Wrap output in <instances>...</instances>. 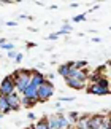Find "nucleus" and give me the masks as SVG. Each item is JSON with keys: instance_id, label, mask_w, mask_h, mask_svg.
Here are the masks:
<instances>
[{"instance_id": "1", "label": "nucleus", "mask_w": 111, "mask_h": 129, "mask_svg": "<svg viewBox=\"0 0 111 129\" xmlns=\"http://www.w3.org/2000/svg\"><path fill=\"white\" fill-rule=\"evenodd\" d=\"M10 77H11V80L14 83L16 92L18 94H22L24 91H26V88L30 85V77H32V72L27 70V69H18V70H14Z\"/></svg>"}, {"instance_id": "2", "label": "nucleus", "mask_w": 111, "mask_h": 129, "mask_svg": "<svg viewBox=\"0 0 111 129\" xmlns=\"http://www.w3.org/2000/svg\"><path fill=\"white\" fill-rule=\"evenodd\" d=\"M54 85L49 80H44V83L41 86L38 88V104H44V102H48L49 99H51L54 96Z\"/></svg>"}, {"instance_id": "3", "label": "nucleus", "mask_w": 111, "mask_h": 129, "mask_svg": "<svg viewBox=\"0 0 111 129\" xmlns=\"http://www.w3.org/2000/svg\"><path fill=\"white\" fill-rule=\"evenodd\" d=\"M106 121V116L103 113H94L89 115L87 123H86V129H102V124Z\"/></svg>"}, {"instance_id": "4", "label": "nucleus", "mask_w": 111, "mask_h": 129, "mask_svg": "<svg viewBox=\"0 0 111 129\" xmlns=\"http://www.w3.org/2000/svg\"><path fill=\"white\" fill-rule=\"evenodd\" d=\"M48 124H49V129H65L70 123L65 115H54L48 118Z\"/></svg>"}, {"instance_id": "5", "label": "nucleus", "mask_w": 111, "mask_h": 129, "mask_svg": "<svg viewBox=\"0 0 111 129\" xmlns=\"http://www.w3.org/2000/svg\"><path fill=\"white\" fill-rule=\"evenodd\" d=\"M13 92H16V88H14V83L11 80V77L7 75L0 81V94H2V96H10V94H13Z\"/></svg>"}, {"instance_id": "6", "label": "nucleus", "mask_w": 111, "mask_h": 129, "mask_svg": "<svg viewBox=\"0 0 111 129\" xmlns=\"http://www.w3.org/2000/svg\"><path fill=\"white\" fill-rule=\"evenodd\" d=\"M5 97H7V104H8V107H10L11 112H18L19 108H21V96H19L18 92H13V94L5 96Z\"/></svg>"}, {"instance_id": "7", "label": "nucleus", "mask_w": 111, "mask_h": 129, "mask_svg": "<svg viewBox=\"0 0 111 129\" xmlns=\"http://www.w3.org/2000/svg\"><path fill=\"white\" fill-rule=\"evenodd\" d=\"M65 83H67V86H70L72 89L81 91V89H86V83H87V81H84V80H79V78L68 77V78H65Z\"/></svg>"}, {"instance_id": "8", "label": "nucleus", "mask_w": 111, "mask_h": 129, "mask_svg": "<svg viewBox=\"0 0 111 129\" xmlns=\"http://www.w3.org/2000/svg\"><path fill=\"white\" fill-rule=\"evenodd\" d=\"M86 92L95 94V96H106V94H111V89H103L97 85H86Z\"/></svg>"}, {"instance_id": "9", "label": "nucleus", "mask_w": 111, "mask_h": 129, "mask_svg": "<svg viewBox=\"0 0 111 129\" xmlns=\"http://www.w3.org/2000/svg\"><path fill=\"white\" fill-rule=\"evenodd\" d=\"M32 72V77H30V85H33V86H37V88H40L44 83V80H46V77L43 75L41 72H38V70H30Z\"/></svg>"}, {"instance_id": "10", "label": "nucleus", "mask_w": 111, "mask_h": 129, "mask_svg": "<svg viewBox=\"0 0 111 129\" xmlns=\"http://www.w3.org/2000/svg\"><path fill=\"white\" fill-rule=\"evenodd\" d=\"M24 97H29V99H38V88L33 86V85H29L26 88V91L22 92Z\"/></svg>"}, {"instance_id": "11", "label": "nucleus", "mask_w": 111, "mask_h": 129, "mask_svg": "<svg viewBox=\"0 0 111 129\" xmlns=\"http://www.w3.org/2000/svg\"><path fill=\"white\" fill-rule=\"evenodd\" d=\"M97 86H100V88H103V89H111V80L106 77V75H102L98 78V81L95 83Z\"/></svg>"}, {"instance_id": "12", "label": "nucleus", "mask_w": 111, "mask_h": 129, "mask_svg": "<svg viewBox=\"0 0 111 129\" xmlns=\"http://www.w3.org/2000/svg\"><path fill=\"white\" fill-rule=\"evenodd\" d=\"M33 129H49V124H48V116H43L40 118L38 121H35V124H32Z\"/></svg>"}, {"instance_id": "13", "label": "nucleus", "mask_w": 111, "mask_h": 129, "mask_svg": "<svg viewBox=\"0 0 111 129\" xmlns=\"http://www.w3.org/2000/svg\"><path fill=\"white\" fill-rule=\"evenodd\" d=\"M38 101L37 99H29V97H21V107H26V108H32L33 105H37Z\"/></svg>"}, {"instance_id": "14", "label": "nucleus", "mask_w": 111, "mask_h": 129, "mask_svg": "<svg viewBox=\"0 0 111 129\" xmlns=\"http://www.w3.org/2000/svg\"><path fill=\"white\" fill-rule=\"evenodd\" d=\"M57 72H59V75H60V77L68 78V75H70V67L67 66V64H62V66H59V67H57Z\"/></svg>"}, {"instance_id": "15", "label": "nucleus", "mask_w": 111, "mask_h": 129, "mask_svg": "<svg viewBox=\"0 0 111 129\" xmlns=\"http://www.w3.org/2000/svg\"><path fill=\"white\" fill-rule=\"evenodd\" d=\"M87 118H89L87 113H86V115H79V118H78V121H76V124H75V127H84V129H86V123H87Z\"/></svg>"}, {"instance_id": "16", "label": "nucleus", "mask_w": 111, "mask_h": 129, "mask_svg": "<svg viewBox=\"0 0 111 129\" xmlns=\"http://www.w3.org/2000/svg\"><path fill=\"white\" fill-rule=\"evenodd\" d=\"M78 118H79V113L78 112H70L68 113V116H67V120H68V123L70 124H76V121H78Z\"/></svg>"}, {"instance_id": "17", "label": "nucleus", "mask_w": 111, "mask_h": 129, "mask_svg": "<svg viewBox=\"0 0 111 129\" xmlns=\"http://www.w3.org/2000/svg\"><path fill=\"white\" fill-rule=\"evenodd\" d=\"M86 67H87V61H75L73 64V69H76V70H84Z\"/></svg>"}, {"instance_id": "18", "label": "nucleus", "mask_w": 111, "mask_h": 129, "mask_svg": "<svg viewBox=\"0 0 111 129\" xmlns=\"http://www.w3.org/2000/svg\"><path fill=\"white\" fill-rule=\"evenodd\" d=\"M70 32H72V26H70V24H64V27L60 29L56 35H57V37L59 35H67V34H70Z\"/></svg>"}, {"instance_id": "19", "label": "nucleus", "mask_w": 111, "mask_h": 129, "mask_svg": "<svg viewBox=\"0 0 111 129\" xmlns=\"http://www.w3.org/2000/svg\"><path fill=\"white\" fill-rule=\"evenodd\" d=\"M7 107H8V104H7V97L2 96V97H0V113H2Z\"/></svg>"}, {"instance_id": "20", "label": "nucleus", "mask_w": 111, "mask_h": 129, "mask_svg": "<svg viewBox=\"0 0 111 129\" xmlns=\"http://www.w3.org/2000/svg\"><path fill=\"white\" fill-rule=\"evenodd\" d=\"M0 48H3V49H7V51H13V48H14V45L11 43V42H5V43H2L0 45Z\"/></svg>"}, {"instance_id": "21", "label": "nucleus", "mask_w": 111, "mask_h": 129, "mask_svg": "<svg viewBox=\"0 0 111 129\" xmlns=\"http://www.w3.org/2000/svg\"><path fill=\"white\" fill-rule=\"evenodd\" d=\"M83 21H86V14H78L73 18V22H83Z\"/></svg>"}, {"instance_id": "22", "label": "nucleus", "mask_w": 111, "mask_h": 129, "mask_svg": "<svg viewBox=\"0 0 111 129\" xmlns=\"http://www.w3.org/2000/svg\"><path fill=\"white\" fill-rule=\"evenodd\" d=\"M16 51H8V54H7V56H8V59H14V57H16Z\"/></svg>"}, {"instance_id": "23", "label": "nucleus", "mask_w": 111, "mask_h": 129, "mask_svg": "<svg viewBox=\"0 0 111 129\" xmlns=\"http://www.w3.org/2000/svg\"><path fill=\"white\" fill-rule=\"evenodd\" d=\"M22 57H24V54L18 53V54H16V57H14V61H16V62H21V61H22Z\"/></svg>"}, {"instance_id": "24", "label": "nucleus", "mask_w": 111, "mask_h": 129, "mask_svg": "<svg viewBox=\"0 0 111 129\" xmlns=\"http://www.w3.org/2000/svg\"><path fill=\"white\" fill-rule=\"evenodd\" d=\"M73 97H60V102H72Z\"/></svg>"}, {"instance_id": "25", "label": "nucleus", "mask_w": 111, "mask_h": 129, "mask_svg": "<svg viewBox=\"0 0 111 129\" xmlns=\"http://www.w3.org/2000/svg\"><path fill=\"white\" fill-rule=\"evenodd\" d=\"M57 38H59V37L56 35V34H51V35L48 37V40H57Z\"/></svg>"}, {"instance_id": "26", "label": "nucleus", "mask_w": 111, "mask_h": 129, "mask_svg": "<svg viewBox=\"0 0 111 129\" xmlns=\"http://www.w3.org/2000/svg\"><path fill=\"white\" fill-rule=\"evenodd\" d=\"M27 118H29L30 121H35V118H37V116H35L33 113H29V115H27Z\"/></svg>"}, {"instance_id": "27", "label": "nucleus", "mask_w": 111, "mask_h": 129, "mask_svg": "<svg viewBox=\"0 0 111 129\" xmlns=\"http://www.w3.org/2000/svg\"><path fill=\"white\" fill-rule=\"evenodd\" d=\"M7 24H8V26H10V27H14V26H16V22H14V21H8Z\"/></svg>"}, {"instance_id": "28", "label": "nucleus", "mask_w": 111, "mask_h": 129, "mask_svg": "<svg viewBox=\"0 0 111 129\" xmlns=\"http://www.w3.org/2000/svg\"><path fill=\"white\" fill-rule=\"evenodd\" d=\"M92 42H95V43H98V42H102V40H100L98 37H95V38H92Z\"/></svg>"}, {"instance_id": "29", "label": "nucleus", "mask_w": 111, "mask_h": 129, "mask_svg": "<svg viewBox=\"0 0 111 129\" xmlns=\"http://www.w3.org/2000/svg\"><path fill=\"white\" fill-rule=\"evenodd\" d=\"M65 129H76V127H75L73 124H68V126H67V127H65Z\"/></svg>"}, {"instance_id": "30", "label": "nucleus", "mask_w": 111, "mask_h": 129, "mask_svg": "<svg viewBox=\"0 0 111 129\" xmlns=\"http://www.w3.org/2000/svg\"><path fill=\"white\" fill-rule=\"evenodd\" d=\"M106 66H108V67H111V59H109V61L106 62Z\"/></svg>"}, {"instance_id": "31", "label": "nucleus", "mask_w": 111, "mask_h": 129, "mask_svg": "<svg viewBox=\"0 0 111 129\" xmlns=\"http://www.w3.org/2000/svg\"><path fill=\"white\" fill-rule=\"evenodd\" d=\"M26 129H33V126H29V127H26Z\"/></svg>"}, {"instance_id": "32", "label": "nucleus", "mask_w": 111, "mask_h": 129, "mask_svg": "<svg viewBox=\"0 0 111 129\" xmlns=\"http://www.w3.org/2000/svg\"><path fill=\"white\" fill-rule=\"evenodd\" d=\"M108 69H109V77H111V67H108Z\"/></svg>"}, {"instance_id": "33", "label": "nucleus", "mask_w": 111, "mask_h": 129, "mask_svg": "<svg viewBox=\"0 0 111 129\" xmlns=\"http://www.w3.org/2000/svg\"><path fill=\"white\" fill-rule=\"evenodd\" d=\"M76 129H84V127H76Z\"/></svg>"}, {"instance_id": "34", "label": "nucleus", "mask_w": 111, "mask_h": 129, "mask_svg": "<svg viewBox=\"0 0 111 129\" xmlns=\"http://www.w3.org/2000/svg\"><path fill=\"white\" fill-rule=\"evenodd\" d=\"M2 116H3V115H2V113H0V118H2Z\"/></svg>"}, {"instance_id": "35", "label": "nucleus", "mask_w": 111, "mask_h": 129, "mask_svg": "<svg viewBox=\"0 0 111 129\" xmlns=\"http://www.w3.org/2000/svg\"><path fill=\"white\" fill-rule=\"evenodd\" d=\"M0 97H2V94H0Z\"/></svg>"}, {"instance_id": "36", "label": "nucleus", "mask_w": 111, "mask_h": 129, "mask_svg": "<svg viewBox=\"0 0 111 129\" xmlns=\"http://www.w3.org/2000/svg\"><path fill=\"white\" fill-rule=\"evenodd\" d=\"M109 30H111V27H109Z\"/></svg>"}]
</instances>
